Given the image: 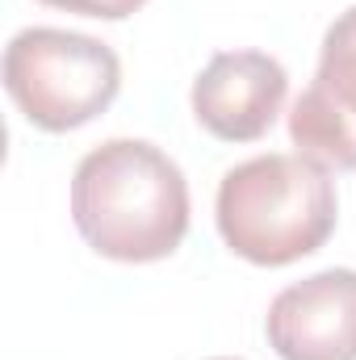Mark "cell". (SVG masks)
<instances>
[{
  "mask_svg": "<svg viewBox=\"0 0 356 360\" xmlns=\"http://www.w3.org/2000/svg\"><path fill=\"white\" fill-rule=\"evenodd\" d=\"M72 222L105 260H164L189 231V180L155 143L109 139L76 164Z\"/></svg>",
  "mask_w": 356,
  "mask_h": 360,
  "instance_id": "6da1fadb",
  "label": "cell"
},
{
  "mask_svg": "<svg viewBox=\"0 0 356 360\" xmlns=\"http://www.w3.org/2000/svg\"><path fill=\"white\" fill-rule=\"evenodd\" d=\"M336 180L310 155H256L218 184V235L248 264L314 256L336 231Z\"/></svg>",
  "mask_w": 356,
  "mask_h": 360,
  "instance_id": "7a4b0ae2",
  "label": "cell"
},
{
  "mask_svg": "<svg viewBox=\"0 0 356 360\" xmlns=\"http://www.w3.org/2000/svg\"><path fill=\"white\" fill-rule=\"evenodd\" d=\"M4 89L30 126L63 134L89 126L117 101L122 63L101 38L34 25L4 46Z\"/></svg>",
  "mask_w": 356,
  "mask_h": 360,
  "instance_id": "3957f363",
  "label": "cell"
},
{
  "mask_svg": "<svg viewBox=\"0 0 356 360\" xmlns=\"http://www.w3.org/2000/svg\"><path fill=\"white\" fill-rule=\"evenodd\" d=\"M289 139L298 155L336 172H356V4L323 34L314 80L289 113Z\"/></svg>",
  "mask_w": 356,
  "mask_h": 360,
  "instance_id": "277c9868",
  "label": "cell"
},
{
  "mask_svg": "<svg viewBox=\"0 0 356 360\" xmlns=\"http://www.w3.org/2000/svg\"><path fill=\"white\" fill-rule=\"evenodd\" d=\"M265 331L281 360H356V272L327 269L285 285Z\"/></svg>",
  "mask_w": 356,
  "mask_h": 360,
  "instance_id": "5b68a950",
  "label": "cell"
},
{
  "mask_svg": "<svg viewBox=\"0 0 356 360\" xmlns=\"http://www.w3.org/2000/svg\"><path fill=\"white\" fill-rule=\"evenodd\" d=\"M289 92L285 68L265 51H222L193 80V117L222 143L268 134Z\"/></svg>",
  "mask_w": 356,
  "mask_h": 360,
  "instance_id": "8992f818",
  "label": "cell"
},
{
  "mask_svg": "<svg viewBox=\"0 0 356 360\" xmlns=\"http://www.w3.org/2000/svg\"><path fill=\"white\" fill-rule=\"evenodd\" d=\"M51 8H63V13H80V17H96V21H122L130 13H139L147 0H42Z\"/></svg>",
  "mask_w": 356,
  "mask_h": 360,
  "instance_id": "52a82bcc",
  "label": "cell"
},
{
  "mask_svg": "<svg viewBox=\"0 0 356 360\" xmlns=\"http://www.w3.org/2000/svg\"><path fill=\"white\" fill-rule=\"evenodd\" d=\"M214 360H231V356H214Z\"/></svg>",
  "mask_w": 356,
  "mask_h": 360,
  "instance_id": "ba28073f",
  "label": "cell"
}]
</instances>
